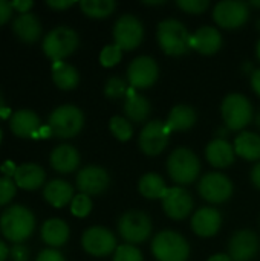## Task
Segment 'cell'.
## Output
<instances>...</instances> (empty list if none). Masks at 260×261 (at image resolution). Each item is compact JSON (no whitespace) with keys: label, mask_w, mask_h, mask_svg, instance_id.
Listing matches in <instances>:
<instances>
[{"label":"cell","mask_w":260,"mask_h":261,"mask_svg":"<svg viewBox=\"0 0 260 261\" xmlns=\"http://www.w3.org/2000/svg\"><path fill=\"white\" fill-rule=\"evenodd\" d=\"M35 228V217L31 210L23 205H14L0 216V231L3 237L12 243H21L31 237Z\"/></svg>","instance_id":"6da1fadb"},{"label":"cell","mask_w":260,"mask_h":261,"mask_svg":"<svg viewBox=\"0 0 260 261\" xmlns=\"http://www.w3.org/2000/svg\"><path fill=\"white\" fill-rule=\"evenodd\" d=\"M83 249L93 257H107L116 251V237L103 226H92L81 237Z\"/></svg>","instance_id":"7c38bea8"},{"label":"cell","mask_w":260,"mask_h":261,"mask_svg":"<svg viewBox=\"0 0 260 261\" xmlns=\"http://www.w3.org/2000/svg\"><path fill=\"white\" fill-rule=\"evenodd\" d=\"M9 128L18 138H37L41 128V121L35 112L21 109L11 116Z\"/></svg>","instance_id":"ac0fdd59"},{"label":"cell","mask_w":260,"mask_h":261,"mask_svg":"<svg viewBox=\"0 0 260 261\" xmlns=\"http://www.w3.org/2000/svg\"><path fill=\"white\" fill-rule=\"evenodd\" d=\"M176 5L188 14H202L208 9V0H178Z\"/></svg>","instance_id":"f35d334b"},{"label":"cell","mask_w":260,"mask_h":261,"mask_svg":"<svg viewBox=\"0 0 260 261\" xmlns=\"http://www.w3.org/2000/svg\"><path fill=\"white\" fill-rule=\"evenodd\" d=\"M9 258L11 261H29V249L21 243H15L9 249Z\"/></svg>","instance_id":"ab89813d"},{"label":"cell","mask_w":260,"mask_h":261,"mask_svg":"<svg viewBox=\"0 0 260 261\" xmlns=\"http://www.w3.org/2000/svg\"><path fill=\"white\" fill-rule=\"evenodd\" d=\"M69 236H70L69 226L61 219H49L41 226V239L52 249L66 245V242L69 240Z\"/></svg>","instance_id":"4316f807"},{"label":"cell","mask_w":260,"mask_h":261,"mask_svg":"<svg viewBox=\"0 0 260 261\" xmlns=\"http://www.w3.org/2000/svg\"><path fill=\"white\" fill-rule=\"evenodd\" d=\"M222 46V35L213 26L199 28L192 34V49L198 50L202 55H213Z\"/></svg>","instance_id":"44dd1931"},{"label":"cell","mask_w":260,"mask_h":261,"mask_svg":"<svg viewBox=\"0 0 260 261\" xmlns=\"http://www.w3.org/2000/svg\"><path fill=\"white\" fill-rule=\"evenodd\" d=\"M35 261H66L63 254L57 249H43L38 255H37V260Z\"/></svg>","instance_id":"60d3db41"},{"label":"cell","mask_w":260,"mask_h":261,"mask_svg":"<svg viewBox=\"0 0 260 261\" xmlns=\"http://www.w3.org/2000/svg\"><path fill=\"white\" fill-rule=\"evenodd\" d=\"M256 55H257V58L260 60V40L259 43H257V46H256Z\"/></svg>","instance_id":"db71d44e"},{"label":"cell","mask_w":260,"mask_h":261,"mask_svg":"<svg viewBox=\"0 0 260 261\" xmlns=\"http://www.w3.org/2000/svg\"><path fill=\"white\" fill-rule=\"evenodd\" d=\"M14 34L25 43H35L41 37V23L37 15L26 12L20 14L12 23Z\"/></svg>","instance_id":"d4e9b609"},{"label":"cell","mask_w":260,"mask_h":261,"mask_svg":"<svg viewBox=\"0 0 260 261\" xmlns=\"http://www.w3.org/2000/svg\"><path fill=\"white\" fill-rule=\"evenodd\" d=\"M6 115V107H5V101H3V96L0 93V118H5Z\"/></svg>","instance_id":"f907efd6"},{"label":"cell","mask_w":260,"mask_h":261,"mask_svg":"<svg viewBox=\"0 0 260 261\" xmlns=\"http://www.w3.org/2000/svg\"><path fill=\"white\" fill-rule=\"evenodd\" d=\"M222 216L215 208H201L192 217V229L199 237H213L219 232Z\"/></svg>","instance_id":"d6986e66"},{"label":"cell","mask_w":260,"mask_h":261,"mask_svg":"<svg viewBox=\"0 0 260 261\" xmlns=\"http://www.w3.org/2000/svg\"><path fill=\"white\" fill-rule=\"evenodd\" d=\"M196 119L198 116L192 106L179 104L170 110L166 125L169 127L170 132H185V130H190L196 124Z\"/></svg>","instance_id":"83f0119b"},{"label":"cell","mask_w":260,"mask_h":261,"mask_svg":"<svg viewBox=\"0 0 260 261\" xmlns=\"http://www.w3.org/2000/svg\"><path fill=\"white\" fill-rule=\"evenodd\" d=\"M2 138H3V133H2V128H0V142H2Z\"/></svg>","instance_id":"9f6ffc18"},{"label":"cell","mask_w":260,"mask_h":261,"mask_svg":"<svg viewBox=\"0 0 260 261\" xmlns=\"http://www.w3.org/2000/svg\"><path fill=\"white\" fill-rule=\"evenodd\" d=\"M51 167L61 174H69L75 171L80 165V153L75 147L63 144L52 150L49 158Z\"/></svg>","instance_id":"603a6c76"},{"label":"cell","mask_w":260,"mask_h":261,"mask_svg":"<svg viewBox=\"0 0 260 261\" xmlns=\"http://www.w3.org/2000/svg\"><path fill=\"white\" fill-rule=\"evenodd\" d=\"M164 213L173 220H184L193 210V197L182 187L169 188L162 197Z\"/></svg>","instance_id":"e0dca14e"},{"label":"cell","mask_w":260,"mask_h":261,"mask_svg":"<svg viewBox=\"0 0 260 261\" xmlns=\"http://www.w3.org/2000/svg\"><path fill=\"white\" fill-rule=\"evenodd\" d=\"M233 184L222 173L205 174L198 185L201 197L210 203H224L233 196Z\"/></svg>","instance_id":"4fadbf2b"},{"label":"cell","mask_w":260,"mask_h":261,"mask_svg":"<svg viewBox=\"0 0 260 261\" xmlns=\"http://www.w3.org/2000/svg\"><path fill=\"white\" fill-rule=\"evenodd\" d=\"M144 38V26L141 20L132 14L121 15L113 26V40L123 50L136 49Z\"/></svg>","instance_id":"9c48e42d"},{"label":"cell","mask_w":260,"mask_h":261,"mask_svg":"<svg viewBox=\"0 0 260 261\" xmlns=\"http://www.w3.org/2000/svg\"><path fill=\"white\" fill-rule=\"evenodd\" d=\"M81 11L92 18H106L116 9L115 0H83L80 2Z\"/></svg>","instance_id":"1f68e13d"},{"label":"cell","mask_w":260,"mask_h":261,"mask_svg":"<svg viewBox=\"0 0 260 261\" xmlns=\"http://www.w3.org/2000/svg\"><path fill=\"white\" fill-rule=\"evenodd\" d=\"M0 170H2V173H3L6 177H9L11 174H12V176L15 174V170H17V167H15L12 162H5V164L2 165V168H0Z\"/></svg>","instance_id":"bcb514c9"},{"label":"cell","mask_w":260,"mask_h":261,"mask_svg":"<svg viewBox=\"0 0 260 261\" xmlns=\"http://www.w3.org/2000/svg\"><path fill=\"white\" fill-rule=\"evenodd\" d=\"M234 153L250 162L260 159V136L253 132H244L234 139Z\"/></svg>","instance_id":"f1b7e54d"},{"label":"cell","mask_w":260,"mask_h":261,"mask_svg":"<svg viewBox=\"0 0 260 261\" xmlns=\"http://www.w3.org/2000/svg\"><path fill=\"white\" fill-rule=\"evenodd\" d=\"M207 261H231V258L225 254H216V255L210 257Z\"/></svg>","instance_id":"681fc988"},{"label":"cell","mask_w":260,"mask_h":261,"mask_svg":"<svg viewBox=\"0 0 260 261\" xmlns=\"http://www.w3.org/2000/svg\"><path fill=\"white\" fill-rule=\"evenodd\" d=\"M260 240L251 229L238 231L228 245V257L231 261H251L259 252Z\"/></svg>","instance_id":"2e32d148"},{"label":"cell","mask_w":260,"mask_h":261,"mask_svg":"<svg viewBox=\"0 0 260 261\" xmlns=\"http://www.w3.org/2000/svg\"><path fill=\"white\" fill-rule=\"evenodd\" d=\"M170 130L162 121H150L139 133V147L147 156L161 154L170 139Z\"/></svg>","instance_id":"5bb4252c"},{"label":"cell","mask_w":260,"mask_h":261,"mask_svg":"<svg viewBox=\"0 0 260 261\" xmlns=\"http://www.w3.org/2000/svg\"><path fill=\"white\" fill-rule=\"evenodd\" d=\"M12 12H14V8H12L11 2L0 0V26L5 24L11 18Z\"/></svg>","instance_id":"b9f144b4"},{"label":"cell","mask_w":260,"mask_h":261,"mask_svg":"<svg viewBox=\"0 0 260 261\" xmlns=\"http://www.w3.org/2000/svg\"><path fill=\"white\" fill-rule=\"evenodd\" d=\"M110 184L109 173L98 165L84 167L77 174V188L81 194L86 196H100L103 194Z\"/></svg>","instance_id":"9a60e30c"},{"label":"cell","mask_w":260,"mask_h":261,"mask_svg":"<svg viewBox=\"0 0 260 261\" xmlns=\"http://www.w3.org/2000/svg\"><path fill=\"white\" fill-rule=\"evenodd\" d=\"M152 254L156 261H187L190 245L179 232L162 231L152 240Z\"/></svg>","instance_id":"277c9868"},{"label":"cell","mask_w":260,"mask_h":261,"mask_svg":"<svg viewBox=\"0 0 260 261\" xmlns=\"http://www.w3.org/2000/svg\"><path fill=\"white\" fill-rule=\"evenodd\" d=\"M11 5H12V8L15 9V11H18V12H21V14H26L32 6H34V2H31V0H17V2H11Z\"/></svg>","instance_id":"ee69618b"},{"label":"cell","mask_w":260,"mask_h":261,"mask_svg":"<svg viewBox=\"0 0 260 261\" xmlns=\"http://www.w3.org/2000/svg\"><path fill=\"white\" fill-rule=\"evenodd\" d=\"M15 191H17L15 182H14L11 177L2 176V177H0V206L8 205V203L14 199Z\"/></svg>","instance_id":"74e56055"},{"label":"cell","mask_w":260,"mask_h":261,"mask_svg":"<svg viewBox=\"0 0 260 261\" xmlns=\"http://www.w3.org/2000/svg\"><path fill=\"white\" fill-rule=\"evenodd\" d=\"M257 26H259V29H260V20H259V21H257Z\"/></svg>","instance_id":"6f0895ef"},{"label":"cell","mask_w":260,"mask_h":261,"mask_svg":"<svg viewBox=\"0 0 260 261\" xmlns=\"http://www.w3.org/2000/svg\"><path fill=\"white\" fill-rule=\"evenodd\" d=\"M222 119L228 130L238 132L245 128L253 121V106L247 96L241 93H230L221 106Z\"/></svg>","instance_id":"52a82bcc"},{"label":"cell","mask_w":260,"mask_h":261,"mask_svg":"<svg viewBox=\"0 0 260 261\" xmlns=\"http://www.w3.org/2000/svg\"><path fill=\"white\" fill-rule=\"evenodd\" d=\"M159 76V67L152 57H136L127 67V81L132 89H149Z\"/></svg>","instance_id":"8fae6325"},{"label":"cell","mask_w":260,"mask_h":261,"mask_svg":"<svg viewBox=\"0 0 260 261\" xmlns=\"http://www.w3.org/2000/svg\"><path fill=\"white\" fill-rule=\"evenodd\" d=\"M75 2L72 0H48L46 5L52 9H57V11H63V9H67L74 5Z\"/></svg>","instance_id":"7bdbcfd3"},{"label":"cell","mask_w":260,"mask_h":261,"mask_svg":"<svg viewBox=\"0 0 260 261\" xmlns=\"http://www.w3.org/2000/svg\"><path fill=\"white\" fill-rule=\"evenodd\" d=\"M150 112H152V106L149 102V99L138 93L135 89L129 87L127 90V95H126V99H124V113H126V118L132 122H136V124H141L144 121L149 119L150 116Z\"/></svg>","instance_id":"7402d4cb"},{"label":"cell","mask_w":260,"mask_h":261,"mask_svg":"<svg viewBox=\"0 0 260 261\" xmlns=\"http://www.w3.org/2000/svg\"><path fill=\"white\" fill-rule=\"evenodd\" d=\"M48 125L52 135L57 138H74L81 132L84 125V115L78 107L64 104L52 110L48 119Z\"/></svg>","instance_id":"5b68a950"},{"label":"cell","mask_w":260,"mask_h":261,"mask_svg":"<svg viewBox=\"0 0 260 261\" xmlns=\"http://www.w3.org/2000/svg\"><path fill=\"white\" fill-rule=\"evenodd\" d=\"M251 86H253V90L256 92V95L260 98V69L253 70V75H251Z\"/></svg>","instance_id":"f6af8a7d"},{"label":"cell","mask_w":260,"mask_h":261,"mask_svg":"<svg viewBox=\"0 0 260 261\" xmlns=\"http://www.w3.org/2000/svg\"><path fill=\"white\" fill-rule=\"evenodd\" d=\"M46 180L44 170L37 164H23L17 167L14 174V182L17 187L23 190H37L40 188Z\"/></svg>","instance_id":"484cf974"},{"label":"cell","mask_w":260,"mask_h":261,"mask_svg":"<svg viewBox=\"0 0 260 261\" xmlns=\"http://www.w3.org/2000/svg\"><path fill=\"white\" fill-rule=\"evenodd\" d=\"M52 80L57 84L58 89L61 90H72L78 86L80 83V75L78 70L64 63V61H54L52 64Z\"/></svg>","instance_id":"f546056e"},{"label":"cell","mask_w":260,"mask_h":261,"mask_svg":"<svg viewBox=\"0 0 260 261\" xmlns=\"http://www.w3.org/2000/svg\"><path fill=\"white\" fill-rule=\"evenodd\" d=\"M130 86H127V83L120 78V76H112L107 80L106 86H104V95L110 99H118V98H126L127 90Z\"/></svg>","instance_id":"836d02e7"},{"label":"cell","mask_w":260,"mask_h":261,"mask_svg":"<svg viewBox=\"0 0 260 261\" xmlns=\"http://www.w3.org/2000/svg\"><path fill=\"white\" fill-rule=\"evenodd\" d=\"M146 5H153V6H156V5H164L166 2L164 0H155V2H152V0H147V2H144Z\"/></svg>","instance_id":"816d5d0a"},{"label":"cell","mask_w":260,"mask_h":261,"mask_svg":"<svg viewBox=\"0 0 260 261\" xmlns=\"http://www.w3.org/2000/svg\"><path fill=\"white\" fill-rule=\"evenodd\" d=\"M248 17V3L241 0H224L219 2L213 9L215 21L224 29H238L247 23Z\"/></svg>","instance_id":"30bf717a"},{"label":"cell","mask_w":260,"mask_h":261,"mask_svg":"<svg viewBox=\"0 0 260 261\" xmlns=\"http://www.w3.org/2000/svg\"><path fill=\"white\" fill-rule=\"evenodd\" d=\"M256 124H257V127L260 128V112H259V115L256 116Z\"/></svg>","instance_id":"11a10c76"},{"label":"cell","mask_w":260,"mask_h":261,"mask_svg":"<svg viewBox=\"0 0 260 261\" xmlns=\"http://www.w3.org/2000/svg\"><path fill=\"white\" fill-rule=\"evenodd\" d=\"M248 5H251V6H254V8H260V0L257 2V0H253V2H250Z\"/></svg>","instance_id":"f5cc1de1"},{"label":"cell","mask_w":260,"mask_h":261,"mask_svg":"<svg viewBox=\"0 0 260 261\" xmlns=\"http://www.w3.org/2000/svg\"><path fill=\"white\" fill-rule=\"evenodd\" d=\"M92 211V200H90V196H86V194H77L72 202H70V213L78 217V219H83V217H87Z\"/></svg>","instance_id":"d590c367"},{"label":"cell","mask_w":260,"mask_h":261,"mask_svg":"<svg viewBox=\"0 0 260 261\" xmlns=\"http://www.w3.org/2000/svg\"><path fill=\"white\" fill-rule=\"evenodd\" d=\"M234 147L224 138H216L208 142L205 148V158L215 168H228L234 162Z\"/></svg>","instance_id":"ffe728a7"},{"label":"cell","mask_w":260,"mask_h":261,"mask_svg":"<svg viewBox=\"0 0 260 261\" xmlns=\"http://www.w3.org/2000/svg\"><path fill=\"white\" fill-rule=\"evenodd\" d=\"M109 128H110L112 135L118 141H123V142L129 141L133 136V127H132L130 121L123 116H113L109 122Z\"/></svg>","instance_id":"d6a6232c"},{"label":"cell","mask_w":260,"mask_h":261,"mask_svg":"<svg viewBox=\"0 0 260 261\" xmlns=\"http://www.w3.org/2000/svg\"><path fill=\"white\" fill-rule=\"evenodd\" d=\"M78 47V34L69 26H57L43 40V52L54 61H61Z\"/></svg>","instance_id":"8992f818"},{"label":"cell","mask_w":260,"mask_h":261,"mask_svg":"<svg viewBox=\"0 0 260 261\" xmlns=\"http://www.w3.org/2000/svg\"><path fill=\"white\" fill-rule=\"evenodd\" d=\"M138 190H139L141 196L146 197V199H150V200L161 199L162 200V197H164V194L167 193L169 188H167L164 179L159 174H156V173H147V174H144L139 179Z\"/></svg>","instance_id":"4dcf8cb0"},{"label":"cell","mask_w":260,"mask_h":261,"mask_svg":"<svg viewBox=\"0 0 260 261\" xmlns=\"http://www.w3.org/2000/svg\"><path fill=\"white\" fill-rule=\"evenodd\" d=\"M43 197L54 208H63V206L69 205L72 202V199L75 197L74 187L63 179H54L44 185Z\"/></svg>","instance_id":"cb8c5ba5"},{"label":"cell","mask_w":260,"mask_h":261,"mask_svg":"<svg viewBox=\"0 0 260 261\" xmlns=\"http://www.w3.org/2000/svg\"><path fill=\"white\" fill-rule=\"evenodd\" d=\"M9 257V249L5 245V242L0 240V261H6V258Z\"/></svg>","instance_id":"c3c4849f"},{"label":"cell","mask_w":260,"mask_h":261,"mask_svg":"<svg viewBox=\"0 0 260 261\" xmlns=\"http://www.w3.org/2000/svg\"><path fill=\"white\" fill-rule=\"evenodd\" d=\"M167 171L170 179L179 187L190 185L201 173V162L192 150L181 147L169 156Z\"/></svg>","instance_id":"3957f363"},{"label":"cell","mask_w":260,"mask_h":261,"mask_svg":"<svg viewBox=\"0 0 260 261\" xmlns=\"http://www.w3.org/2000/svg\"><path fill=\"white\" fill-rule=\"evenodd\" d=\"M123 57V49L118 44H107L103 47V50L100 52V63L104 67H113L121 61Z\"/></svg>","instance_id":"e575fe53"},{"label":"cell","mask_w":260,"mask_h":261,"mask_svg":"<svg viewBox=\"0 0 260 261\" xmlns=\"http://www.w3.org/2000/svg\"><path fill=\"white\" fill-rule=\"evenodd\" d=\"M158 43L164 54L179 57L192 49V34L179 20L167 18L158 24L156 31Z\"/></svg>","instance_id":"7a4b0ae2"},{"label":"cell","mask_w":260,"mask_h":261,"mask_svg":"<svg viewBox=\"0 0 260 261\" xmlns=\"http://www.w3.org/2000/svg\"><path fill=\"white\" fill-rule=\"evenodd\" d=\"M113 261H143V254L133 245H121L113 252Z\"/></svg>","instance_id":"8d00e7d4"},{"label":"cell","mask_w":260,"mask_h":261,"mask_svg":"<svg viewBox=\"0 0 260 261\" xmlns=\"http://www.w3.org/2000/svg\"><path fill=\"white\" fill-rule=\"evenodd\" d=\"M118 231L127 245H139L150 237L152 220L146 213L132 210L124 213L118 220Z\"/></svg>","instance_id":"ba28073f"},{"label":"cell","mask_w":260,"mask_h":261,"mask_svg":"<svg viewBox=\"0 0 260 261\" xmlns=\"http://www.w3.org/2000/svg\"><path fill=\"white\" fill-rule=\"evenodd\" d=\"M251 182L254 184L256 188L260 190V162L253 168V171H251Z\"/></svg>","instance_id":"7dc6e473"}]
</instances>
